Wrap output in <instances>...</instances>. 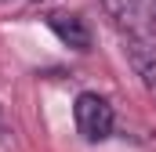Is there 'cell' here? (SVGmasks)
Segmentation results:
<instances>
[{
	"instance_id": "5",
	"label": "cell",
	"mask_w": 156,
	"mask_h": 152,
	"mask_svg": "<svg viewBox=\"0 0 156 152\" xmlns=\"http://www.w3.org/2000/svg\"><path fill=\"white\" fill-rule=\"evenodd\" d=\"M7 138V116H4V105H0V141Z\"/></svg>"
},
{
	"instance_id": "1",
	"label": "cell",
	"mask_w": 156,
	"mask_h": 152,
	"mask_svg": "<svg viewBox=\"0 0 156 152\" xmlns=\"http://www.w3.org/2000/svg\"><path fill=\"white\" fill-rule=\"evenodd\" d=\"M73 123H76L83 141L98 145V141H105L113 134L116 116H113V105L98 91H83V94H76V105H73Z\"/></svg>"
},
{
	"instance_id": "2",
	"label": "cell",
	"mask_w": 156,
	"mask_h": 152,
	"mask_svg": "<svg viewBox=\"0 0 156 152\" xmlns=\"http://www.w3.org/2000/svg\"><path fill=\"white\" fill-rule=\"evenodd\" d=\"M102 7L120 29V36H149L156 22L153 11L145 7V0H102Z\"/></svg>"
},
{
	"instance_id": "3",
	"label": "cell",
	"mask_w": 156,
	"mask_h": 152,
	"mask_svg": "<svg viewBox=\"0 0 156 152\" xmlns=\"http://www.w3.org/2000/svg\"><path fill=\"white\" fill-rule=\"evenodd\" d=\"M123 54H127L134 76L145 83V91L156 94V43H153V36H123Z\"/></svg>"
},
{
	"instance_id": "4",
	"label": "cell",
	"mask_w": 156,
	"mask_h": 152,
	"mask_svg": "<svg viewBox=\"0 0 156 152\" xmlns=\"http://www.w3.org/2000/svg\"><path fill=\"white\" fill-rule=\"evenodd\" d=\"M47 26H51V33L62 40V43H69L73 51H87L91 47V29H87V22L73 15V11H51L47 15Z\"/></svg>"
},
{
	"instance_id": "6",
	"label": "cell",
	"mask_w": 156,
	"mask_h": 152,
	"mask_svg": "<svg viewBox=\"0 0 156 152\" xmlns=\"http://www.w3.org/2000/svg\"><path fill=\"white\" fill-rule=\"evenodd\" d=\"M145 7H149V11H153V18H156V0H145Z\"/></svg>"
}]
</instances>
